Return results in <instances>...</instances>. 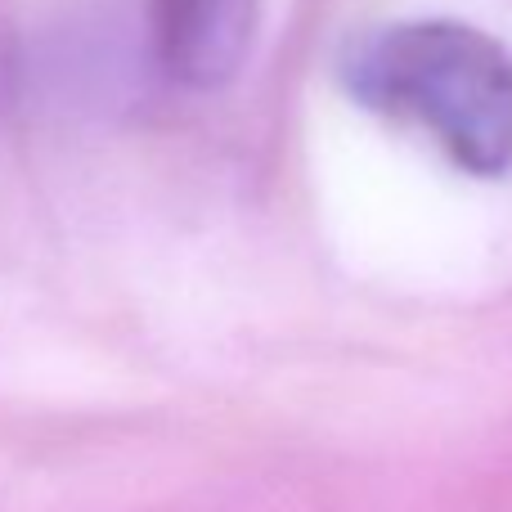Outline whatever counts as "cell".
I'll use <instances>...</instances> for the list:
<instances>
[{
    "mask_svg": "<svg viewBox=\"0 0 512 512\" xmlns=\"http://www.w3.org/2000/svg\"><path fill=\"white\" fill-rule=\"evenodd\" d=\"M261 0H149V41L162 77L185 90H221L243 72Z\"/></svg>",
    "mask_w": 512,
    "mask_h": 512,
    "instance_id": "2",
    "label": "cell"
},
{
    "mask_svg": "<svg viewBox=\"0 0 512 512\" xmlns=\"http://www.w3.org/2000/svg\"><path fill=\"white\" fill-rule=\"evenodd\" d=\"M337 81L360 108L418 126L463 176L512 171V50L463 18H396L355 36Z\"/></svg>",
    "mask_w": 512,
    "mask_h": 512,
    "instance_id": "1",
    "label": "cell"
}]
</instances>
